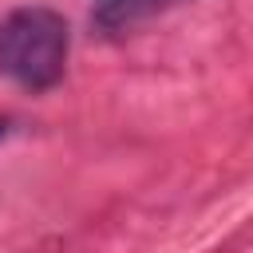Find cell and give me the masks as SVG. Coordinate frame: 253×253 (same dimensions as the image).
Masks as SVG:
<instances>
[{
    "label": "cell",
    "instance_id": "cell-1",
    "mask_svg": "<svg viewBox=\"0 0 253 253\" xmlns=\"http://www.w3.org/2000/svg\"><path fill=\"white\" fill-rule=\"evenodd\" d=\"M67 55L71 28L55 8L24 4L0 20V75L16 87L32 95L51 91L67 71Z\"/></svg>",
    "mask_w": 253,
    "mask_h": 253
},
{
    "label": "cell",
    "instance_id": "cell-2",
    "mask_svg": "<svg viewBox=\"0 0 253 253\" xmlns=\"http://www.w3.org/2000/svg\"><path fill=\"white\" fill-rule=\"evenodd\" d=\"M182 4H190V0H95L91 4V24L103 36H126V32L150 24L154 16H166Z\"/></svg>",
    "mask_w": 253,
    "mask_h": 253
},
{
    "label": "cell",
    "instance_id": "cell-3",
    "mask_svg": "<svg viewBox=\"0 0 253 253\" xmlns=\"http://www.w3.org/2000/svg\"><path fill=\"white\" fill-rule=\"evenodd\" d=\"M8 126H12V123H8V119H0V142L8 138Z\"/></svg>",
    "mask_w": 253,
    "mask_h": 253
}]
</instances>
